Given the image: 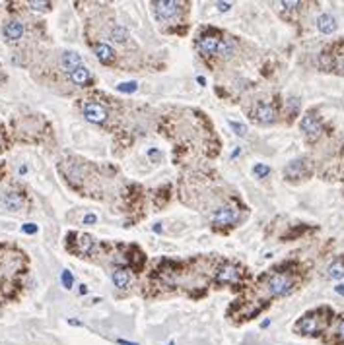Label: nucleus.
Instances as JSON below:
<instances>
[{
	"instance_id": "4be33fe9",
	"label": "nucleus",
	"mask_w": 344,
	"mask_h": 345,
	"mask_svg": "<svg viewBox=\"0 0 344 345\" xmlns=\"http://www.w3.org/2000/svg\"><path fill=\"white\" fill-rule=\"evenodd\" d=\"M72 281H74V279H72V274H70L68 270H64V272H62V285H64L66 289H70V287H72Z\"/></svg>"
},
{
	"instance_id": "ddd939ff",
	"label": "nucleus",
	"mask_w": 344,
	"mask_h": 345,
	"mask_svg": "<svg viewBox=\"0 0 344 345\" xmlns=\"http://www.w3.org/2000/svg\"><path fill=\"white\" fill-rule=\"evenodd\" d=\"M68 78H70V82L72 84H76V86H90L92 82H94V74H92V70L90 68H86L84 64L80 66V68H76L72 74H68Z\"/></svg>"
},
{
	"instance_id": "5701e85b",
	"label": "nucleus",
	"mask_w": 344,
	"mask_h": 345,
	"mask_svg": "<svg viewBox=\"0 0 344 345\" xmlns=\"http://www.w3.org/2000/svg\"><path fill=\"white\" fill-rule=\"evenodd\" d=\"M27 6L33 8V10H49L51 8L49 2H27Z\"/></svg>"
},
{
	"instance_id": "dca6fc26",
	"label": "nucleus",
	"mask_w": 344,
	"mask_h": 345,
	"mask_svg": "<svg viewBox=\"0 0 344 345\" xmlns=\"http://www.w3.org/2000/svg\"><path fill=\"white\" fill-rule=\"evenodd\" d=\"M94 52L101 64H111L115 60V50L107 43H94Z\"/></svg>"
},
{
	"instance_id": "7c9ffc66",
	"label": "nucleus",
	"mask_w": 344,
	"mask_h": 345,
	"mask_svg": "<svg viewBox=\"0 0 344 345\" xmlns=\"http://www.w3.org/2000/svg\"><path fill=\"white\" fill-rule=\"evenodd\" d=\"M119 344L121 345H136V344H128V342H124V340H119Z\"/></svg>"
},
{
	"instance_id": "4468645a",
	"label": "nucleus",
	"mask_w": 344,
	"mask_h": 345,
	"mask_svg": "<svg viewBox=\"0 0 344 345\" xmlns=\"http://www.w3.org/2000/svg\"><path fill=\"white\" fill-rule=\"evenodd\" d=\"M2 35H4L8 41H18V39H22V35H24V23L18 22V20H12V22L4 23Z\"/></svg>"
},
{
	"instance_id": "f03ea898",
	"label": "nucleus",
	"mask_w": 344,
	"mask_h": 345,
	"mask_svg": "<svg viewBox=\"0 0 344 345\" xmlns=\"http://www.w3.org/2000/svg\"><path fill=\"white\" fill-rule=\"evenodd\" d=\"M294 285H295V281H294V277L288 276V274H272V276L267 279V283H265L267 293L270 297L290 295V293L294 291Z\"/></svg>"
},
{
	"instance_id": "393cba45",
	"label": "nucleus",
	"mask_w": 344,
	"mask_h": 345,
	"mask_svg": "<svg viewBox=\"0 0 344 345\" xmlns=\"http://www.w3.org/2000/svg\"><path fill=\"white\" fill-rule=\"evenodd\" d=\"M136 90V84L132 82V84H121L119 86V92H134Z\"/></svg>"
},
{
	"instance_id": "39448f33",
	"label": "nucleus",
	"mask_w": 344,
	"mask_h": 345,
	"mask_svg": "<svg viewBox=\"0 0 344 345\" xmlns=\"http://www.w3.org/2000/svg\"><path fill=\"white\" fill-rule=\"evenodd\" d=\"M251 120L259 124H270L276 120V109L272 103H257L251 109Z\"/></svg>"
},
{
	"instance_id": "9b49d317",
	"label": "nucleus",
	"mask_w": 344,
	"mask_h": 345,
	"mask_svg": "<svg viewBox=\"0 0 344 345\" xmlns=\"http://www.w3.org/2000/svg\"><path fill=\"white\" fill-rule=\"evenodd\" d=\"M2 206L6 207V209H10V211H20L22 207H24V204H25V198L22 192H18V190H8L4 196H2Z\"/></svg>"
},
{
	"instance_id": "473e14b6",
	"label": "nucleus",
	"mask_w": 344,
	"mask_h": 345,
	"mask_svg": "<svg viewBox=\"0 0 344 345\" xmlns=\"http://www.w3.org/2000/svg\"><path fill=\"white\" fill-rule=\"evenodd\" d=\"M170 345H173V344H170Z\"/></svg>"
},
{
	"instance_id": "9d476101",
	"label": "nucleus",
	"mask_w": 344,
	"mask_h": 345,
	"mask_svg": "<svg viewBox=\"0 0 344 345\" xmlns=\"http://www.w3.org/2000/svg\"><path fill=\"white\" fill-rule=\"evenodd\" d=\"M307 175V163L305 159H294L292 163H288V167L284 169V177L288 181H299Z\"/></svg>"
},
{
	"instance_id": "f3484780",
	"label": "nucleus",
	"mask_w": 344,
	"mask_h": 345,
	"mask_svg": "<svg viewBox=\"0 0 344 345\" xmlns=\"http://www.w3.org/2000/svg\"><path fill=\"white\" fill-rule=\"evenodd\" d=\"M78 241H74L76 243V248L72 250L74 254H78V256H82V254H88V252H92V248H94V239L90 237V235H74Z\"/></svg>"
},
{
	"instance_id": "2eb2a0df",
	"label": "nucleus",
	"mask_w": 344,
	"mask_h": 345,
	"mask_svg": "<svg viewBox=\"0 0 344 345\" xmlns=\"http://www.w3.org/2000/svg\"><path fill=\"white\" fill-rule=\"evenodd\" d=\"M111 279H113V285L117 289H126L132 281V276H130V270L126 268H115L111 272Z\"/></svg>"
},
{
	"instance_id": "c756f323",
	"label": "nucleus",
	"mask_w": 344,
	"mask_h": 345,
	"mask_svg": "<svg viewBox=\"0 0 344 345\" xmlns=\"http://www.w3.org/2000/svg\"><path fill=\"white\" fill-rule=\"evenodd\" d=\"M218 8H220V10H228V8H229V4H228V2H226V4H222V2H218Z\"/></svg>"
},
{
	"instance_id": "b1692460",
	"label": "nucleus",
	"mask_w": 344,
	"mask_h": 345,
	"mask_svg": "<svg viewBox=\"0 0 344 345\" xmlns=\"http://www.w3.org/2000/svg\"><path fill=\"white\" fill-rule=\"evenodd\" d=\"M229 126L235 130V134H239V136H245L247 134V128L243 126V124H237V122H229Z\"/></svg>"
},
{
	"instance_id": "c85d7f7f",
	"label": "nucleus",
	"mask_w": 344,
	"mask_h": 345,
	"mask_svg": "<svg viewBox=\"0 0 344 345\" xmlns=\"http://www.w3.org/2000/svg\"><path fill=\"white\" fill-rule=\"evenodd\" d=\"M335 291H337L339 295H344V285H337V287H335Z\"/></svg>"
},
{
	"instance_id": "7ed1b4c3",
	"label": "nucleus",
	"mask_w": 344,
	"mask_h": 345,
	"mask_svg": "<svg viewBox=\"0 0 344 345\" xmlns=\"http://www.w3.org/2000/svg\"><path fill=\"white\" fill-rule=\"evenodd\" d=\"M241 276H243V272L239 266L226 262L216 270V283L218 285H237L241 281Z\"/></svg>"
},
{
	"instance_id": "20e7f679",
	"label": "nucleus",
	"mask_w": 344,
	"mask_h": 345,
	"mask_svg": "<svg viewBox=\"0 0 344 345\" xmlns=\"http://www.w3.org/2000/svg\"><path fill=\"white\" fill-rule=\"evenodd\" d=\"M222 43V37L214 31V29H208L204 31L198 39H197V50L204 56H210V54H218V47Z\"/></svg>"
},
{
	"instance_id": "412c9836",
	"label": "nucleus",
	"mask_w": 344,
	"mask_h": 345,
	"mask_svg": "<svg viewBox=\"0 0 344 345\" xmlns=\"http://www.w3.org/2000/svg\"><path fill=\"white\" fill-rule=\"evenodd\" d=\"M253 173L259 177V179H263V177H267L269 173H270V169L267 167V165H255V169H253Z\"/></svg>"
},
{
	"instance_id": "f257e3e1",
	"label": "nucleus",
	"mask_w": 344,
	"mask_h": 345,
	"mask_svg": "<svg viewBox=\"0 0 344 345\" xmlns=\"http://www.w3.org/2000/svg\"><path fill=\"white\" fill-rule=\"evenodd\" d=\"M329 308H321V310H313L309 314H305L303 318H299L294 326V330L301 336H319L323 332V328H327V318L323 316Z\"/></svg>"
},
{
	"instance_id": "0eeeda50",
	"label": "nucleus",
	"mask_w": 344,
	"mask_h": 345,
	"mask_svg": "<svg viewBox=\"0 0 344 345\" xmlns=\"http://www.w3.org/2000/svg\"><path fill=\"white\" fill-rule=\"evenodd\" d=\"M82 113L84 116L90 120V122H96V124H103L107 120V111L103 105L99 103H94V101H86L82 103Z\"/></svg>"
},
{
	"instance_id": "aec40b11",
	"label": "nucleus",
	"mask_w": 344,
	"mask_h": 345,
	"mask_svg": "<svg viewBox=\"0 0 344 345\" xmlns=\"http://www.w3.org/2000/svg\"><path fill=\"white\" fill-rule=\"evenodd\" d=\"M111 35H113L119 43H123V41L126 39V31H124L123 27H119V25H115L113 29H111Z\"/></svg>"
},
{
	"instance_id": "bb28decb",
	"label": "nucleus",
	"mask_w": 344,
	"mask_h": 345,
	"mask_svg": "<svg viewBox=\"0 0 344 345\" xmlns=\"http://www.w3.org/2000/svg\"><path fill=\"white\" fill-rule=\"evenodd\" d=\"M37 231V227L33 225V223H27V225H24V233H35Z\"/></svg>"
},
{
	"instance_id": "cd10ccee",
	"label": "nucleus",
	"mask_w": 344,
	"mask_h": 345,
	"mask_svg": "<svg viewBox=\"0 0 344 345\" xmlns=\"http://www.w3.org/2000/svg\"><path fill=\"white\" fill-rule=\"evenodd\" d=\"M84 223H96V215H92V213H88V215L84 217Z\"/></svg>"
},
{
	"instance_id": "a878e982",
	"label": "nucleus",
	"mask_w": 344,
	"mask_h": 345,
	"mask_svg": "<svg viewBox=\"0 0 344 345\" xmlns=\"http://www.w3.org/2000/svg\"><path fill=\"white\" fill-rule=\"evenodd\" d=\"M337 336L344 342V318L339 322V326H337Z\"/></svg>"
},
{
	"instance_id": "423d86ee",
	"label": "nucleus",
	"mask_w": 344,
	"mask_h": 345,
	"mask_svg": "<svg viewBox=\"0 0 344 345\" xmlns=\"http://www.w3.org/2000/svg\"><path fill=\"white\" fill-rule=\"evenodd\" d=\"M301 132L305 134V138L307 140H317L319 136H321V132H323V124H321V120L313 115V113H307L303 118H301Z\"/></svg>"
},
{
	"instance_id": "a211bd4d",
	"label": "nucleus",
	"mask_w": 344,
	"mask_h": 345,
	"mask_svg": "<svg viewBox=\"0 0 344 345\" xmlns=\"http://www.w3.org/2000/svg\"><path fill=\"white\" fill-rule=\"evenodd\" d=\"M317 27H319L321 33L329 35V33H333V31L337 29V20H335L331 14H321V16L317 18Z\"/></svg>"
},
{
	"instance_id": "2f4dec72",
	"label": "nucleus",
	"mask_w": 344,
	"mask_h": 345,
	"mask_svg": "<svg viewBox=\"0 0 344 345\" xmlns=\"http://www.w3.org/2000/svg\"><path fill=\"white\" fill-rule=\"evenodd\" d=\"M4 149V140H2V134H0V151Z\"/></svg>"
},
{
	"instance_id": "f8f14e48",
	"label": "nucleus",
	"mask_w": 344,
	"mask_h": 345,
	"mask_svg": "<svg viewBox=\"0 0 344 345\" xmlns=\"http://www.w3.org/2000/svg\"><path fill=\"white\" fill-rule=\"evenodd\" d=\"M82 66V56L78 54V52H74V50H66V52H62V56H60V68L64 70V72H68V74H72L76 68H80Z\"/></svg>"
},
{
	"instance_id": "1a4fd4ad",
	"label": "nucleus",
	"mask_w": 344,
	"mask_h": 345,
	"mask_svg": "<svg viewBox=\"0 0 344 345\" xmlns=\"http://www.w3.org/2000/svg\"><path fill=\"white\" fill-rule=\"evenodd\" d=\"M239 221V211L235 207H218L212 215V223L216 227H226Z\"/></svg>"
},
{
	"instance_id": "6e6552de",
	"label": "nucleus",
	"mask_w": 344,
	"mask_h": 345,
	"mask_svg": "<svg viewBox=\"0 0 344 345\" xmlns=\"http://www.w3.org/2000/svg\"><path fill=\"white\" fill-rule=\"evenodd\" d=\"M154 14L160 22H166V20H173L179 16L181 12V4L179 2H154Z\"/></svg>"
},
{
	"instance_id": "6ab92c4d",
	"label": "nucleus",
	"mask_w": 344,
	"mask_h": 345,
	"mask_svg": "<svg viewBox=\"0 0 344 345\" xmlns=\"http://www.w3.org/2000/svg\"><path fill=\"white\" fill-rule=\"evenodd\" d=\"M327 276H329L331 279H343L344 277V262L343 260L333 262V264L327 268Z\"/></svg>"
}]
</instances>
